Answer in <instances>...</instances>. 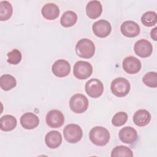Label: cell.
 Returning <instances> with one entry per match:
<instances>
[{"label":"cell","mask_w":157,"mask_h":157,"mask_svg":"<svg viewBox=\"0 0 157 157\" xmlns=\"http://www.w3.org/2000/svg\"><path fill=\"white\" fill-rule=\"evenodd\" d=\"M109 131L102 126H95L89 133V139L91 142L97 146H104L110 140Z\"/></svg>","instance_id":"6da1fadb"},{"label":"cell","mask_w":157,"mask_h":157,"mask_svg":"<svg viewBox=\"0 0 157 157\" xmlns=\"http://www.w3.org/2000/svg\"><path fill=\"white\" fill-rule=\"evenodd\" d=\"M77 55L83 58H91L95 52V46L92 40L87 38L80 39L75 46Z\"/></svg>","instance_id":"7a4b0ae2"},{"label":"cell","mask_w":157,"mask_h":157,"mask_svg":"<svg viewBox=\"0 0 157 157\" xmlns=\"http://www.w3.org/2000/svg\"><path fill=\"white\" fill-rule=\"evenodd\" d=\"M131 89L129 82L123 78L118 77L112 80L110 85L112 93L117 97H124L126 96Z\"/></svg>","instance_id":"3957f363"},{"label":"cell","mask_w":157,"mask_h":157,"mask_svg":"<svg viewBox=\"0 0 157 157\" xmlns=\"http://www.w3.org/2000/svg\"><path fill=\"white\" fill-rule=\"evenodd\" d=\"M63 136L65 140L69 143L75 144L82 139L83 131L78 124H69L63 129Z\"/></svg>","instance_id":"277c9868"},{"label":"cell","mask_w":157,"mask_h":157,"mask_svg":"<svg viewBox=\"0 0 157 157\" xmlns=\"http://www.w3.org/2000/svg\"><path fill=\"white\" fill-rule=\"evenodd\" d=\"M88 100L82 94H75L73 95L69 101V107L72 111L75 113L85 112L88 107Z\"/></svg>","instance_id":"5b68a950"},{"label":"cell","mask_w":157,"mask_h":157,"mask_svg":"<svg viewBox=\"0 0 157 157\" xmlns=\"http://www.w3.org/2000/svg\"><path fill=\"white\" fill-rule=\"evenodd\" d=\"M93 73V67L91 64L85 61H77L73 69L74 76L80 80H85L90 77Z\"/></svg>","instance_id":"8992f818"},{"label":"cell","mask_w":157,"mask_h":157,"mask_svg":"<svg viewBox=\"0 0 157 157\" xmlns=\"http://www.w3.org/2000/svg\"><path fill=\"white\" fill-rule=\"evenodd\" d=\"M85 88L86 94L93 98L101 96L104 91L103 83L97 78H92L87 81Z\"/></svg>","instance_id":"52a82bcc"},{"label":"cell","mask_w":157,"mask_h":157,"mask_svg":"<svg viewBox=\"0 0 157 157\" xmlns=\"http://www.w3.org/2000/svg\"><path fill=\"white\" fill-rule=\"evenodd\" d=\"M46 123L52 128H59L64 123V115L58 110H51L46 115Z\"/></svg>","instance_id":"ba28073f"},{"label":"cell","mask_w":157,"mask_h":157,"mask_svg":"<svg viewBox=\"0 0 157 157\" xmlns=\"http://www.w3.org/2000/svg\"><path fill=\"white\" fill-rule=\"evenodd\" d=\"M134 50L136 54L139 56L147 58L151 55L153 47L150 41L146 39H140L135 43Z\"/></svg>","instance_id":"9c48e42d"},{"label":"cell","mask_w":157,"mask_h":157,"mask_svg":"<svg viewBox=\"0 0 157 157\" xmlns=\"http://www.w3.org/2000/svg\"><path fill=\"white\" fill-rule=\"evenodd\" d=\"M92 29L96 36L102 38L110 34L112 31V26L108 21L105 20H99L93 23Z\"/></svg>","instance_id":"30bf717a"},{"label":"cell","mask_w":157,"mask_h":157,"mask_svg":"<svg viewBox=\"0 0 157 157\" xmlns=\"http://www.w3.org/2000/svg\"><path fill=\"white\" fill-rule=\"evenodd\" d=\"M52 71L53 74L56 77H64L70 73L71 65L65 59H58L52 65Z\"/></svg>","instance_id":"8fae6325"},{"label":"cell","mask_w":157,"mask_h":157,"mask_svg":"<svg viewBox=\"0 0 157 157\" xmlns=\"http://www.w3.org/2000/svg\"><path fill=\"white\" fill-rule=\"evenodd\" d=\"M122 66L124 71L128 74H134L140 71L142 64L139 59L134 56H129L124 59Z\"/></svg>","instance_id":"7c38bea8"},{"label":"cell","mask_w":157,"mask_h":157,"mask_svg":"<svg viewBox=\"0 0 157 157\" xmlns=\"http://www.w3.org/2000/svg\"><path fill=\"white\" fill-rule=\"evenodd\" d=\"M118 136L122 142L128 144L135 143L138 139L136 130L131 126H126L121 129L119 131Z\"/></svg>","instance_id":"4fadbf2b"},{"label":"cell","mask_w":157,"mask_h":157,"mask_svg":"<svg viewBox=\"0 0 157 157\" xmlns=\"http://www.w3.org/2000/svg\"><path fill=\"white\" fill-rule=\"evenodd\" d=\"M123 35L128 37H134L137 36L140 32V26L135 21L128 20L124 21L120 27Z\"/></svg>","instance_id":"5bb4252c"},{"label":"cell","mask_w":157,"mask_h":157,"mask_svg":"<svg viewBox=\"0 0 157 157\" xmlns=\"http://www.w3.org/2000/svg\"><path fill=\"white\" fill-rule=\"evenodd\" d=\"M39 123L38 117L32 112L25 113L20 118V124L23 128L26 129L36 128Z\"/></svg>","instance_id":"9a60e30c"},{"label":"cell","mask_w":157,"mask_h":157,"mask_svg":"<svg viewBox=\"0 0 157 157\" xmlns=\"http://www.w3.org/2000/svg\"><path fill=\"white\" fill-rule=\"evenodd\" d=\"M62 136L58 131H50L45 137V142L50 148H56L62 143Z\"/></svg>","instance_id":"2e32d148"},{"label":"cell","mask_w":157,"mask_h":157,"mask_svg":"<svg viewBox=\"0 0 157 157\" xmlns=\"http://www.w3.org/2000/svg\"><path fill=\"white\" fill-rule=\"evenodd\" d=\"M151 120V115L145 109H139L137 110L133 115V121L138 126H145L147 125Z\"/></svg>","instance_id":"e0dca14e"},{"label":"cell","mask_w":157,"mask_h":157,"mask_svg":"<svg viewBox=\"0 0 157 157\" xmlns=\"http://www.w3.org/2000/svg\"><path fill=\"white\" fill-rule=\"evenodd\" d=\"M102 12V7L98 1H91L86 6V13L87 16L91 19L98 18Z\"/></svg>","instance_id":"ac0fdd59"},{"label":"cell","mask_w":157,"mask_h":157,"mask_svg":"<svg viewBox=\"0 0 157 157\" xmlns=\"http://www.w3.org/2000/svg\"><path fill=\"white\" fill-rule=\"evenodd\" d=\"M41 13L45 18L49 20H53L59 16V9L57 5L50 2L45 4L42 7Z\"/></svg>","instance_id":"d6986e66"},{"label":"cell","mask_w":157,"mask_h":157,"mask_svg":"<svg viewBox=\"0 0 157 157\" xmlns=\"http://www.w3.org/2000/svg\"><path fill=\"white\" fill-rule=\"evenodd\" d=\"M17 124L16 118L11 115H5L0 119V128L4 131H10L14 129Z\"/></svg>","instance_id":"ffe728a7"},{"label":"cell","mask_w":157,"mask_h":157,"mask_svg":"<svg viewBox=\"0 0 157 157\" xmlns=\"http://www.w3.org/2000/svg\"><path fill=\"white\" fill-rule=\"evenodd\" d=\"M77 21V15L75 12L72 10L66 11L61 17L60 23L65 27L68 28L74 25Z\"/></svg>","instance_id":"44dd1931"},{"label":"cell","mask_w":157,"mask_h":157,"mask_svg":"<svg viewBox=\"0 0 157 157\" xmlns=\"http://www.w3.org/2000/svg\"><path fill=\"white\" fill-rule=\"evenodd\" d=\"M17 85L16 79L10 74H4L0 77V86L4 91H9Z\"/></svg>","instance_id":"7402d4cb"},{"label":"cell","mask_w":157,"mask_h":157,"mask_svg":"<svg viewBox=\"0 0 157 157\" xmlns=\"http://www.w3.org/2000/svg\"><path fill=\"white\" fill-rule=\"evenodd\" d=\"M13 13V8L11 4L7 1L0 2V20L6 21L9 19Z\"/></svg>","instance_id":"603a6c76"},{"label":"cell","mask_w":157,"mask_h":157,"mask_svg":"<svg viewBox=\"0 0 157 157\" xmlns=\"http://www.w3.org/2000/svg\"><path fill=\"white\" fill-rule=\"evenodd\" d=\"M112 157H119V156H128L132 157L133 153L132 150L128 147L124 145H119L115 147L111 152Z\"/></svg>","instance_id":"cb8c5ba5"},{"label":"cell","mask_w":157,"mask_h":157,"mask_svg":"<svg viewBox=\"0 0 157 157\" xmlns=\"http://www.w3.org/2000/svg\"><path fill=\"white\" fill-rule=\"evenodd\" d=\"M156 13L153 11L146 12L141 17V22L145 26H153L156 25Z\"/></svg>","instance_id":"d4e9b609"},{"label":"cell","mask_w":157,"mask_h":157,"mask_svg":"<svg viewBox=\"0 0 157 157\" xmlns=\"http://www.w3.org/2000/svg\"><path fill=\"white\" fill-rule=\"evenodd\" d=\"M143 83L150 88L157 86V74L156 72H149L144 75L142 78Z\"/></svg>","instance_id":"484cf974"},{"label":"cell","mask_w":157,"mask_h":157,"mask_svg":"<svg viewBox=\"0 0 157 157\" xmlns=\"http://www.w3.org/2000/svg\"><path fill=\"white\" fill-rule=\"evenodd\" d=\"M128 120V115L124 112H119L116 113L112 119V123L113 126L116 127L121 126L126 123Z\"/></svg>","instance_id":"4316f807"},{"label":"cell","mask_w":157,"mask_h":157,"mask_svg":"<svg viewBox=\"0 0 157 157\" xmlns=\"http://www.w3.org/2000/svg\"><path fill=\"white\" fill-rule=\"evenodd\" d=\"M7 62L11 64H17L21 59V53L17 49H13L11 52H9L7 54Z\"/></svg>","instance_id":"83f0119b"},{"label":"cell","mask_w":157,"mask_h":157,"mask_svg":"<svg viewBox=\"0 0 157 157\" xmlns=\"http://www.w3.org/2000/svg\"><path fill=\"white\" fill-rule=\"evenodd\" d=\"M150 36L154 40H156V28H155L153 29H151V32H150Z\"/></svg>","instance_id":"f1b7e54d"}]
</instances>
